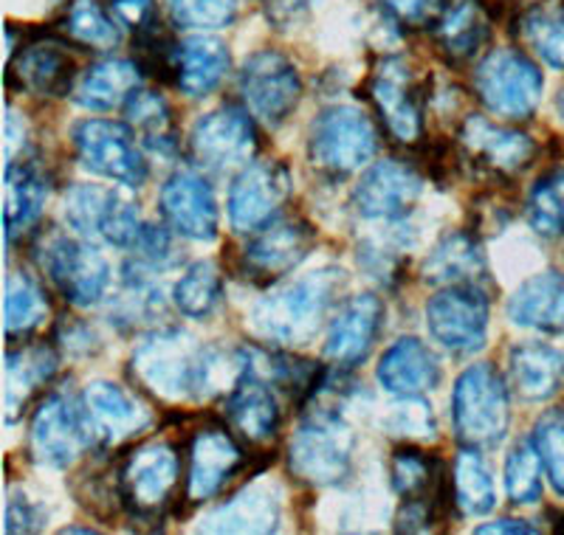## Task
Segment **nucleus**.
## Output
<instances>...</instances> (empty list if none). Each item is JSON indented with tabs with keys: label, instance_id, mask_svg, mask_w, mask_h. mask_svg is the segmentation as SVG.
<instances>
[{
	"label": "nucleus",
	"instance_id": "f257e3e1",
	"mask_svg": "<svg viewBox=\"0 0 564 535\" xmlns=\"http://www.w3.org/2000/svg\"><path fill=\"white\" fill-rule=\"evenodd\" d=\"M130 372L141 389L161 401H209L229 395L249 375L246 352L198 345L184 330H155L135 347Z\"/></svg>",
	"mask_w": 564,
	"mask_h": 535
},
{
	"label": "nucleus",
	"instance_id": "f03ea898",
	"mask_svg": "<svg viewBox=\"0 0 564 535\" xmlns=\"http://www.w3.org/2000/svg\"><path fill=\"white\" fill-rule=\"evenodd\" d=\"M345 285L341 268H319L257 302L249 321L257 336L282 347L311 345Z\"/></svg>",
	"mask_w": 564,
	"mask_h": 535
},
{
	"label": "nucleus",
	"instance_id": "7ed1b4c3",
	"mask_svg": "<svg viewBox=\"0 0 564 535\" xmlns=\"http://www.w3.org/2000/svg\"><path fill=\"white\" fill-rule=\"evenodd\" d=\"M452 423L457 440L466 448H491L502 443L511 426V403L497 367L475 363L457 378L452 392Z\"/></svg>",
	"mask_w": 564,
	"mask_h": 535
},
{
	"label": "nucleus",
	"instance_id": "20e7f679",
	"mask_svg": "<svg viewBox=\"0 0 564 535\" xmlns=\"http://www.w3.org/2000/svg\"><path fill=\"white\" fill-rule=\"evenodd\" d=\"M352 432L334 408H314L289 443V468L296 479L327 488L350 473Z\"/></svg>",
	"mask_w": 564,
	"mask_h": 535
},
{
	"label": "nucleus",
	"instance_id": "39448f33",
	"mask_svg": "<svg viewBox=\"0 0 564 535\" xmlns=\"http://www.w3.org/2000/svg\"><path fill=\"white\" fill-rule=\"evenodd\" d=\"M34 260L70 305L90 307L108 294V260L90 242L63 231H45L34 242Z\"/></svg>",
	"mask_w": 564,
	"mask_h": 535
},
{
	"label": "nucleus",
	"instance_id": "423d86ee",
	"mask_svg": "<svg viewBox=\"0 0 564 535\" xmlns=\"http://www.w3.org/2000/svg\"><path fill=\"white\" fill-rule=\"evenodd\" d=\"M379 150V133L370 116L350 105L322 110L311 124L308 161L327 175H350Z\"/></svg>",
	"mask_w": 564,
	"mask_h": 535
},
{
	"label": "nucleus",
	"instance_id": "0eeeda50",
	"mask_svg": "<svg viewBox=\"0 0 564 535\" xmlns=\"http://www.w3.org/2000/svg\"><path fill=\"white\" fill-rule=\"evenodd\" d=\"M545 79L517 48H497L475 68V94L494 116L528 119L542 102Z\"/></svg>",
	"mask_w": 564,
	"mask_h": 535
},
{
	"label": "nucleus",
	"instance_id": "6e6552de",
	"mask_svg": "<svg viewBox=\"0 0 564 535\" xmlns=\"http://www.w3.org/2000/svg\"><path fill=\"white\" fill-rule=\"evenodd\" d=\"M70 144L90 175L139 189L148 181V161L133 139V128L110 119H85L70 130Z\"/></svg>",
	"mask_w": 564,
	"mask_h": 535
},
{
	"label": "nucleus",
	"instance_id": "1a4fd4ad",
	"mask_svg": "<svg viewBox=\"0 0 564 535\" xmlns=\"http://www.w3.org/2000/svg\"><path fill=\"white\" fill-rule=\"evenodd\" d=\"M122 499L135 518L164 516L181 488V457L170 443L155 440L133 448L119 468Z\"/></svg>",
	"mask_w": 564,
	"mask_h": 535
},
{
	"label": "nucleus",
	"instance_id": "9d476101",
	"mask_svg": "<svg viewBox=\"0 0 564 535\" xmlns=\"http://www.w3.org/2000/svg\"><path fill=\"white\" fill-rule=\"evenodd\" d=\"M65 220L85 240H102L116 249H133L144 229L133 200L99 184H77L65 192Z\"/></svg>",
	"mask_w": 564,
	"mask_h": 535
},
{
	"label": "nucleus",
	"instance_id": "9b49d317",
	"mask_svg": "<svg viewBox=\"0 0 564 535\" xmlns=\"http://www.w3.org/2000/svg\"><path fill=\"white\" fill-rule=\"evenodd\" d=\"M94 446L83 403L65 392H52L37 403L29 426V454L43 468H68Z\"/></svg>",
	"mask_w": 564,
	"mask_h": 535
},
{
	"label": "nucleus",
	"instance_id": "f8f14e48",
	"mask_svg": "<svg viewBox=\"0 0 564 535\" xmlns=\"http://www.w3.org/2000/svg\"><path fill=\"white\" fill-rule=\"evenodd\" d=\"M488 296L480 285L443 287L426 305V327L437 345L455 356H471L482 350L488 336Z\"/></svg>",
	"mask_w": 564,
	"mask_h": 535
},
{
	"label": "nucleus",
	"instance_id": "ddd939ff",
	"mask_svg": "<svg viewBox=\"0 0 564 535\" xmlns=\"http://www.w3.org/2000/svg\"><path fill=\"white\" fill-rule=\"evenodd\" d=\"M257 148L260 141H257L254 121L249 113L231 105L200 116L189 133V155L209 173H229V170L251 164Z\"/></svg>",
	"mask_w": 564,
	"mask_h": 535
},
{
	"label": "nucleus",
	"instance_id": "4468645a",
	"mask_svg": "<svg viewBox=\"0 0 564 535\" xmlns=\"http://www.w3.org/2000/svg\"><path fill=\"white\" fill-rule=\"evenodd\" d=\"M240 94L251 113L269 128L289 119L302 99V77L296 65L280 52L251 54L240 70Z\"/></svg>",
	"mask_w": 564,
	"mask_h": 535
},
{
	"label": "nucleus",
	"instance_id": "2eb2a0df",
	"mask_svg": "<svg viewBox=\"0 0 564 535\" xmlns=\"http://www.w3.org/2000/svg\"><path fill=\"white\" fill-rule=\"evenodd\" d=\"M316 245V231L302 217H282L274 223L257 229V234L246 242L240 256V271L257 285H274L294 268L308 260Z\"/></svg>",
	"mask_w": 564,
	"mask_h": 535
},
{
	"label": "nucleus",
	"instance_id": "dca6fc26",
	"mask_svg": "<svg viewBox=\"0 0 564 535\" xmlns=\"http://www.w3.org/2000/svg\"><path fill=\"white\" fill-rule=\"evenodd\" d=\"M460 155L486 175L513 178L536 161V141L520 130L491 124L486 116H466L460 128Z\"/></svg>",
	"mask_w": 564,
	"mask_h": 535
},
{
	"label": "nucleus",
	"instance_id": "f3484780",
	"mask_svg": "<svg viewBox=\"0 0 564 535\" xmlns=\"http://www.w3.org/2000/svg\"><path fill=\"white\" fill-rule=\"evenodd\" d=\"M291 195V173L282 161H251L229 189V223L235 231L263 229Z\"/></svg>",
	"mask_w": 564,
	"mask_h": 535
},
{
	"label": "nucleus",
	"instance_id": "a211bd4d",
	"mask_svg": "<svg viewBox=\"0 0 564 535\" xmlns=\"http://www.w3.org/2000/svg\"><path fill=\"white\" fill-rule=\"evenodd\" d=\"M372 108L379 110L387 133L401 144H415L423 135V85L412 79V70L404 59H384L376 68L367 85Z\"/></svg>",
	"mask_w": 564,
	"mask_h": 535
},
{
	"label": "nucleus",
	"instance_id": "6ab92c4d",
	"mask_svg": "<svg viewBox=\"0 0 564 535\" xmlns=\"http://www.w3.org/2000/svg\"><path fill=\"white\" fill-rule=\"evenodd\" d=\"M79 403H83V415L85 423H88L90 440L102 448L119 446V443L130 440V437L141 434L153 423L150 408L133 392L119 386V383H88L83 395H79Z\"/></svg>",
	"mask_w": 564,
	"mask_h": 535
},
{
	"label": "nucleus",
	"instance_id": "aec40b11",
	"mask_svg": "<svg viewBox=\"0 0 564 535\" xmlns=\"http://www.w3.org/2000/svg\"><path fill=\"white\" fill-rule=\"evenodd\" d=\"M243 468V448L226 428H200L186 451V502L200 504L218 496Z\"/></svg>",
	"mask_w": 564,
	"mask_h": 535
},
{
	"label": "nucleus",
	"instance_id": "412c9836",
	"mask_svg": "<svg viewBox=\"0 0 564 535\" xmlns=\"http://www.w3.org/2000/svg\"><path fill=\"white\" fill-rule=\"evenodd\" d=\"M159 209L170 229L186 240L209 242L218 237V200L209 181L198 173L181 170L170 175L167 184L161 186Z\"/></svg>",
	"mask_w": 564,
	"mask_h": 535
},
{
	"label": "nucleus",
	"instance_id": "4be33fe9",
	"mask_svg": "<svg viewBox=\"0 0 564 535\" xmlns=\"http://www.w3.org/2000/svg\"><path fill=\"white\" fill-rule=\"evenodd\" d=\"M423 178L415 166L401 161L372 164L352 189V206L367 220H398L417 204Z\"/></svg>",
	"mask_w": 564,
	"mask_h": 535
},
{
	"label": "nucleus",
	"instance_id": "5701e85b",
	"mask_svg": "<svg viewBox=\"0 0 564 535\" xmlns=\"http://www.w3.org/2000/svg\"><path fill=\"white\" fill-rule=\"evenodd\" d=\"M384 325V302L372 294H356L336 307L325 338V358L336 367H356L370 356Z\"/></svg>",
	"mask_w": 564,
	"mask_h": 535
},
{
	"label": "nucleus",
	"instance_id": "b1692460",
	"mask_svg": "<svg viewBox=\"0 0 564 535\" xmlns=\"http://www.w3.org/2000/svg\"><path fill=\"white\" fill-rule=\"evenodd\" d=\"M77 65L63 52L59 43H29L20 45L7 70V85L20 94L34 96H65L74 90Z\"/></svg>",
	"mask_w": 564,
	"mask_h": 535
},
{
	"label": "nucleus",
	"instance_id": "393cba45",
	"mask_svg": "<svg viewBox=\"0 0 564 535\" xmlns=\"http://www.w3.org/2000/svg\"><path fill=\"white\" fill-rule=\"evenodd\" d=\"M381 386L398 397H421L441 383V363L421 338H398L376 370Z\"/></svg>",
	"mask_w": 564,
	"mask_h": 535
},
{
	"label": "nucleus",
	"instance_id": "a878e982",
	"mask_svg": "<svg viewBox=\"0 0 564 535\" xmlns=\"http://www.w3.org/2000/svg\"><path fill=\"white\" fill-rule=\"evenodd\" d=\"M224 415L231 434H238L249 446H263V443L274 440L276 428H280V406H276L274 392L251 370L226 395Z\"/></svg>",
	"mask_w": 564,
	"mask_h": 535
},
{
	"label": "nucleus",
	"instance_id": "bb28decb",
	"mask_svg": "<svg viewBox=\"0 0 564 535\" xmlns=\"http://www.w3.org/2000/svg\"><path fill=\"white\" fill-rule=\"evenodd\" d=\"M508 381L525 403H545L564 383V352L542 341H525L508 352Z\"/></svg>",
	"mask_w": 564,
	"mask_h": 535
},
{
	"label": "nucleus",
	"instance_id": "cd10ccee",
	"mask_svg": "<svg viewBox=\"0 0 564 535\" xmlns=\"http://www.w3.org/2000/svg\"><path fill=\"white\" fill-rule=\"evenodd\" d=\"M508 319L525 330L562 336L564 332V274L545 271L522 282L508 299Z\"/></svg>",
	"mask_w": 564,
	"mask_h": 535
},
{
	"label": "nucleus",
	"instance_id": "c85d7f7f",
	"mask_svg": "<svg viewBox=\"0 0 564 535\" xmlns=\"http://www.w3.org/2000/svg\"><path fill=\"white\" fill-rule=\"evenodd\" d=\"M57 352L54 347L43 345H23L18 350L7 352V395H3V406H7V423H14L23 417L32 397L40 389L52 383L57 375Z\"/></svg>",
	"mask_w": 564,
	"mask_h": 535
},
{
	"label": "nucleus",
	"instance_id": "c756f323",
	"mask_svg": "<svg viewBox=\"0 0 564 535\" xmlns=\"http://www.w3.org/2000/svg\"><path fill=\"white\" fill-rule=\"evenodd\" d=\"M435 45L449 65H466L488 40V12L480 0H449L435 20Z\"/></svg>",
	"mask_w": 564,
	"mask_h": 535
},
{
	"label": "nucleus",
	"instance_id": "7c9ffc66",
	"mask_svg": "<svg viewBox=\"0 0 564 535\" xmlns=\"http://www.w3.org/2000/svg\"><path fill=\"white\" fill-rule=\"evenodd\" d=\"M175 85L186 96H209L212 90L224 83L226 70H229L231 57L224 40L218 37H186L175 43Z\"/></svg>",
	"mask_w": 564,
	"mask_h": 535
},
{
	"label": "nucleus",
	"instance_id": "2f4dec72",
	"mask_svg": "<svg viewBox=\"0 0 564 535\" xmlns=\"http://www.w3.org/2000/svg\"><path fill=\"white\" fill-rule=\"evenodd\" d=\"M280 493L269 484H251L238 496L212 510L200 529L206 533H274L280 527Z\"/></svg>",
	"mask_w": 564,
	"mask_h": 535
},
{
	"label": "nucleus",
	"instance_id": "473e14b6",
	"mask_svg": "<svg viewBox=\"0 0 564 535\" xmlns=\"http://www.w3.org/2000/svg\"><path fill=\"white\" fill-rule=\"evenodd\" d=\"M141 85V65L130 59H99L74 83V102L88 110H116L130 102Z\"/></svg>",
	"mask_w": 564,
	"mask_h": 535
},
{
	"label": "nucleus",
	"instance_id": "72a5a7b5",
	"mask_svg": "<svg viewBox=\"0 0 564 535\" xmlns=\"http://www.w3.org/2000/svg\"><path fill=\"white\" fill-rule=\"evenodd\" d=\"M421 274L423 282L441 287L480 285L486 276V256L480 251V242L468 231L446 234L426 256Z\"/></svg>",
	"mask_w": 564,
	"mask_h": 535
},
{
	"label": "nucleus",
	"instance_id": "f704fd0d",
	"mask_svg": "<svg viewBox=\"0 0 564 535\" xmlns=\"http://www.w3.org/2000/svg\"><path fill=\"white\" fill-rule=\"evenodd\" d=\"M48 200V178L34 161H7V240L34 226Z\"/></svg>",
	"mask_w": 564,
	"mask_h": 535
},
{
	"label": "nucleus",
	"instance_id": "c9c22d12",
	"mask_svg": "<svg viewBox=\"0 0 564 535\" xmlns=\"http://www.w3.org/2000/svg\"><path fill=\"white\" fill-rule=\"evenodd\" d=\"M3 310H7V336L9 341H23L32 332H37L45 325L52 305H48V296H45L43 285L34 280L26 271H12L7 280V302H3Z\"/></svg>",
	"mask_w": 564,
	"mask_h": 535
},
{
	"label": "nucleus",
	"instance_id": "e433bc0d",
	"mask_svg": "<svg viewBox=\"0 0 564 535\" xmlns=\"http://www.w3.org/2000/svg\"><path fill=\"white\" fill-rule=\"evenodd\" d=\"M520 40L542 63L564 70V0H545L522 12Z\"/></svg>",
	"mask_w": 564,
	"mask_h": 535
},
{
	"label": "nucleus",
	"instance_id": "4c0bfd02",
	"mask_svg": "<svg viewBox=\"0 0 564 535\" xmlns=\"http://www.w3.org/2000/svg\"><path fill=\"white\" fill-rule=\"evenodd\" d=\"M130 128L141 135V141L148 144L153 153L170 155L178 144V133H175V119L170 110L167 99L153 90H135L130 96V102L124 105Z\"/></svg>",
	"mask_w": 564,
	"mask_h": 535
},
{
	"label": "nucleus",
	"instance_id": "58836bf2",
	"mask_svg": "<svg viewBox=\"0 0 564 535\" xmlns=\"http://www.w3.org/2000/svg\"><path fill=\"white\" fill-rule=\"evenodd\" d=\"M452 491H455V504L463 516L491 513L497 493H494L491 471H488L480 448H466L457 454L455 468H452Z\"/></svg>",
	"mask_w": 564,
	"mask_h": 535
},
{
	"label": "nucleus",
	"instance_id": "ea45409f",
	"mask_svg": "<svg viewBox=\"0 0 564 535\" xmlns=\"http://www.w3.org/2000/svg\"><path fill=\"white\" fill-rule=\"evenodd\" d=\"M57 29L65 40L83 45V48H94V52H108L122 40L113 18L99 7L97 0H70Z\"/></svg>",
	"mask_w": 564,
	"mask_h": 535
},
{
	"label": "nucleus",
	"instance_id": "a19ab883",
	"mask_svg": "<svg viewBox=\"0 0 564 535\" xmlns=\"http://www.w3.org/2000/svg\"><path fill=\"white\" fill-rule=\"evenodd\" d=\"M224 299V274L215 262H195L173 287V302L189 319H209Z\"/></svg>",
	"mask_w": 564,
	"mask_h": 535
},
{
	"label": "nucleus",
	"instance_id": "79ce46f5",
	"mask_svg": "<svg viewBox=\"0 0 564 535\" xmlns=\"http://www.w3.org/2000/svg\"><path fill=\"white\" fill-rule=\"evenodd\" d=\"M528 226L539 237L564 234V170L539 178L525 204Z\"/></svg>",
	"mask_w": 564,
	"mask_h": 535
},
{
	"label": "nucleus",
	"instance_id": "37998d69",
	"mask_svg": "<svg viewBox=\"0 0 564 535\" xmlns=\"http://www.w3.org/2000/svg\"><path fill=\"white\" fill-rule=\"evenodd\" d=\"M542 457L536 443L522 440L506 459V491L513 504H536L542 499Z\"/></svg>",
	"mask_w": 564,
	"mask_h": 535
},
{
	"label": "nucleus",
	"instance_id": "c03bdc74",
	"mask_svg": "<svg viewBox=\"0 0 564 535\" xmlns=\"http://www.w3.org/2000/svg\"><path fill=\"white\" fill-rule=\"evenodd\" d=\"M70 491L77 496L79 507L99 522L113 518L124 504L119 477H110L108 471H99V468H88V471L79 473L77 482L70 484Z\"/></svg>",
	"mask_w": 564,
	"mask_h": 535
},
{
	"label": "nucleus",
	"instance_id": "a18cd8bd",
	"mask_svg": "<svg viewBox=\"0 0 564 535\" xmlns=\"http://www.w3.org/2000/svg\"><path fill=\"white\" fill-rule=\"evenodd\" d=\"M181 29H224L238 18V0H167Z\"/></svg>",
	"mask_w": 564,
	"mask_h": 535
},
{
	"label": "nucleus",
	"instance_id": "49530a36",
	"mask_svg": "<svg viewBox=\"0 0 564 535\" xmlns=\"http://www.w3.org/2000/svg\"><path fill=\"white\" fill-rule=\"evenodd\" d=\"M533 443H536V451L542 457L553 491L564 496V421H558L556 415L542 417L536 423V432H533Z\"/></svg>",
	"mask_w": 564,
	"mask_h": 535
},
{
	"label": "nucleus",
	"instance_id": "de8ad7c7",
	"mask_svg": "<svg viewBox=\"0 0 564 535\" xmlns=\"http://www.w3.org/2000/svg\"><path fill=\"white\" fill-rule=\"evenodd\" d=\"M133 254H135L133 265L141 268V271H148V274H153V271H159V268L173 265L175 245L164 229H159V226H144L139 240L133 242Z\"/></svg>",
	"mask_w": 564,
	"mask_h": 535
},
{
	"label": "nucleus",
	"instance_id": "09e8293b",
	"mask_svg": "<svg viewBox=\"0 0 564 535\" xmlns=\"http://www.w3.org/2000/svg\"><path fill=\"white\" fill-rule=\"evenodd\" d=\"M387 426H390V434H401V437H435L430 406L417 397H404V403L392 406Z\"/></svg>",
	"mask_w": 564,
	"mask_h": 535
},
{
	"label": "nucleus",
	"instance_id": "8fccbe9b",
	"mask_svg": "<svg viewBox=\"0 0 564 535\" xmlns=\"http://www.w3.org/2000/svg\"><path fill=\"white\" fill-rule=\"evenodd\" d=\"M57 341L68 356H90L99 350L97 332L79 319H63L57 327Z\"/></svg>",
	"mask_w": 564,
	"mask_h": 535
},
{
	"label": "nucleus",
	"instance_id": "3c124183",
	"mask_svg": "<svg viewBox=\"0 0 564 535\" xmlns=\"http://www.w3.org/2000/svg\"><path fill=\"white\" fill-rule=\"evenodd\" d=\"M108 9L119 23L135 32L155 20V0H108Z\"/></svg>",
	"mask_w": 564,
	"mask_h": 535
},
{
	"label": "nucleus",
	"instance_id": "603ef678",
	"mask_svg": "<svg viewBox=\"0 0 564 535\" xmlns=\"http://www.w3.org/2000/svg\"><path fill=\"white\" fill-rule=\"evenodd\" d=\"M43 527V513L26 496H9L7 504V533H34Z\"/></svg>",
	"mask_w": 564,
	"mask_h": 535
},
{
	"label": "nucleus",
	"instance_id": "864d4df0",
	"mask_svg": "<svg viewBox=\"0 0 564 535\" xmlns=\"http://www.w3.org/2000/svg\"><path fill=\"white\" fill-rule=\"evenodd\" d=\"M263 7L271 26L289 29L300 23L302 14L308 12V0H263Z\"/></svg>",
	"mask_w": 564,
	"mask_h": 535
},
{
	"label": "nucleus",
	"instance_id": "5fc2aeb1",
	"mask_svg": "<svg viewBox=\"0 0 564 535\" xmlns=\"http://www.w3.org/2000/svg\"><path fill=\"white\" fill-rule=\"evenodd\" d=\"M381 3H384L387 12L395 14L398 20H404V23H421V20L430 18L435 0H381Z\"/></svg>",
	"mask_w": 564,
	"mask_h": 535
},
{
	"label": "nucleus",
	"instance_id": "6e6d98bb",
	"mask_svg": "<svg viewBox=\"0 0 564 535\" xmlns=\"http://www.w3.org/2000/svg\"><path fill=\"white\" fill-rule=\"evenodd\" d=\"M477 533H513V535H520V533H539V529L533 527V524L522 522V518H497V522L477 527Z\"/></svg>",
	"mask_w": 564,
	"mask_h": 535
},
{
	"label": "nucleus",
	"instance_id": "4d7b16f0",
	"mask_svg": "<svg viewBox=\"0 0 564 535\" xmlns=\"http://www.w3.org/2000/svg\"><path fill=\"white\" fill-rule=\"evenodd\" d=\"M558 113H562V119H564V88H562V94H558Z\"/></svg>",
	"mask_w": 564,
	"mask_h": 535
}]
</instances>
